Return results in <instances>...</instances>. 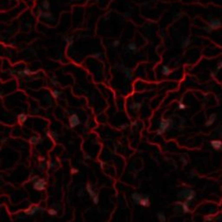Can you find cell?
I'll return each instance as SVG.
<instances>
[{
  "label": "cell",
  "mask_w": 222,
  "mask_h": 222,
  "mask_svg": "<svg viewBox=\"0 0 222 222\" xmlns=\"http://www.w3.org/2000/svg\"><path fill=\"white\" fill-rule=\"evenodd\" d=\"M177 196L180 199L185 198L187 200V202L189 201H193L194 200V197H195V192L193 189H189V188H187V189H182L180 190L179 193H177Z\"/></svg>",
  "instance_id": "cell-1"
},
{
  "label": "cell",
  "mask_w": 222,
  "mask_h": 222,
  "mask_svg": "<svg viewBox=\"0 0 222 222\" xmlns=\"http://www.w3.org/2000/svg\"><path fill=\"white\" fill-rule=\"evenodd\" d=\"M173 125V121L171 119H162L160 122L159 128L157 130V135H161L167 131V129L169 128L170 126Z\"/></svg>",
  "instance_id": "cell-2"
},
{
  "label": "cell",
  "mask_w": 222,
  "mask_h": 222,
  "mask_svg": "<svg viewBox=\"0 0 222 222\" xmlns=\"http://www.w3.org/2000/svg\"><path fill=\"white\" fill-rule=\"evenodd\" d=\"M46 184L47 183L44 179H40L39 178L38 180H37L33 183V189L36 191H38V192L44 191L46 187Z\"/></svg>",
  "instance_id": "cell-3"
},
{
  "label": "cell",
  "mask_w": 222,
  "mask_h": 222,
  "mask_svg": "<svg viewBox=\"0 0 222 222\" xmlns=\"http://www.w3.org/2000/svg\"><path fill=\"white\" fill-rule=\"evenodd\" d=\"M80 123H81V121H80L79 116L76 114H72L71 115H70V117H69V124H70V127L71 128H74L77 127V126H79Z\"/></svg>",
  "instance_id": "cell-4"
},
{
  "label": "cell",
  "mask_w": 222,
  "mask_h": 222,
  "mask_svg": "<svg viewBox=\"0 0 222 222\" xmlns=\"http://www.w3.org/2000/svg\"><path fill=\"white\" fill-rule=\"evenodd\" d=\"M40 211H41V208H40L39 206H33L29 207L26 210H24V214H26L28 216H33Z\"/></svg>",
  "instance_id": "cell-5"
},
{
  "label": "cell",
  "mask_w": 222,
  "mask_h": 222,
  "mask_svg": "<svg viewBox=\"0 0 222 222\" xmlns=\"http://www.w3.org/2000/svg\"><path fill=\"white\" fill-rule=\"evenodd\" d=\"M221 26V21L219 19H215V20H212L211 22H209L208 24V28L210 30H215L217 28Z\"/></svg>",
  "instance_id": "cell-6"
},
{
  "label": "cell",
  "mask_w": 222,
  "mask_h": 222,
  "mask_svg": "<svg viewBox=\"0 0 222 222\" xmlns=\"http://www.w3.org/2000/svg\"><path fill=\"white\" fill-rule=\"evenodd\" d=\"M210 144H211V146L213 147L215 150L222 151V141H219V140H213V141H210Z\"/></svg>",
  "instance_id": "cell-7"
},
{
  "label": "cell",
  "mask_w": 222,
  "mask_h": 222,
  "mask_svg": "<svg viewBox=\"0 0 222 222\" xmlns=\"http://www.w3.org/2000/svg\"><path fill=\"white\" fill-rule=\"evenodd\" d=\"M142 197H143V196L139 193H133L131 194V198H132L133 201L136 205H140V201H141V200L142 199Z\"/></svg>",
  "instance_id": "cell-8"
},
{
  "label": "cell",
  "mask_w": 222,
  "mask_h": 222,
  "mask_svg": "<svg viewBox=\"0 0 222 222\" xmlns=\"http://www.w3.org/2000/svg\"><path fill=\"white\" fill-rule=\"evenodd\" d=\"M216 118H217V115L216 114H212L210 116H209V119L206 122V123H205V126L206 127H211L213 124L214 123V122L216 121Z\"/></svg>",
  "instance_id": "cell-9"
},
{
  "label": "cell",
  "mask_w": 222,
  "mask_h": 222,
  "mask_svg": "<svg viewBox=\"0 0 222 222\" xmlns=\"http://www.w3.org/2000/svg\"><path fill=\"white\" fill-rule=\"evenodd\" d=\"M150 200H149V197L148 196H145V197H142V199L140 201V205L142 206H145V207H148L150 206Z\"/></svg>",
  "instance_id": "cell-10"
},
{
  "label": "cell",
  "mask_w": 222,
  "mask_h": 222,
  "mask_svg": "<svg viewBox=\"0 0 222 222\" xmlns=\"http://www.w3.org/2000/svg\"><path fill=\"white\" fill-rule=\"evenodd\" d=\"M141 104L140 102H133V103H131V104L129 105V109H130L131 111H133V112H136V111H138V110L141 109Z\"/></svg>",
  "instance_id": "cell-11"
},
{
  "label": "cell",
  "mask_w": 222,
  "mask_h": 222,
  "mask_svg": "<svg viewBox=\"0 0 222 222\" xmlns=\"http://www.w3.org/2000/svg\"><path fill=\"white\" fill-rule=\"evenodd\" d=\"M86 190L87 192H88V193H89V195L91 197V198H93L96 193H95L94 189H93V187H92V185L90 184V183H87L86 185Z\"/></svg>",
  "instance_id": "cell-12"
},
{
  "label": "cell",
  "mask_w": 222,
  "mask_h": 222,
  "mask_svg": "<svg viewBox=\"0 0 222 222\" xmlns=\"http://www.w3.org/2000/svg\"><path fill=\"white\" fill-rule=\"evenodd\" d=\"M40 17H41L42 18H44V19H53L52 14L50 13V12H49V11H45L40 12Z\"/></svg>",
  "instance_id": "cell-13"
},
{
  "label": "cell",
  "mask_w": 222,
  "mask_h": 222,
  "mask_svg": "<svg viewBox=\"0 0 222 222\" xmlns=\"http://www.w3.org/2000/svg\"><path fill=\"white\" fill-rule=\"evenodd\" d=\"M40 141H41V138H40L39 136L33 135V136H31V137L30 138L29 142L30 144H32V145H37V144L40 142Z\"/></svg>",
  "instance_id": "cell-14"
},
{
  "label": "cell",
  "mask_w": 222,
  "mask_h": 222,
  "mask_svg": "<svg viewBox=\"0 0 222 222\" xmlns=\"http://www.w3.org/2000/svg\"><path fill=\"white\" fill-rule=\"evenodd\" d=\"M27 118H28V116H27L26 114L22 113V114H19V115H18V116H17V120H18V122L19 123L23 124V123H24L25 122H26Z\"/></svg>",
  "instance_id": "cell-15"
},
{
  "label": "cell",
  "mask_w": 222,
  "mask_h": 222,
  "mask_svg": "<svg viewBox=\"0 0 222 222\" xmlns=\"http://www.w3.org/2000/svg\"><path fill=\"white\" fill-rule=\"evenodd\" d=\"M170 73H171V70H170V68L168 67V66H167V65L162 66L161 74L163 75V76H168Z\"/></svg>",
  "instance_id": "cell-16"
},
{
  "label": "cell",
  "mask_w": 222,
  "mask_h": 222,
  "mask_svg": "<svg viewBox=\"0 0 222 222\" xmlns=\"http://www.w3.org/2000/svg\"><path fill=\"white\" fill-rule=\"evenodd\" d=\"M42 8L44 11H49L50 9V4L48 0H44L42 2Z\"/></svg>",
  "instance_id": "cell-17"
},
{
  "label": "cell",
  "mask_w": 222,
  "mask_h": 222,
  "mask_svg": "<svg viewBox=\"0 0 222 222\" xmlns=\"http://www.w3.org/2000/svg\"><path fill=\"white\" fill-rule=\"evenodd\" d=\"M50 94H51V96H52V97L54 99H57L58 97L60 96L61 91H59L58 89H53V90H51Z\"/></svg>",
  "instance_id": "cell-18"
},
{
  "label": "cell",
  "mask_w": 222,
  "mask_h": 222,
  "mask_svg": "<svg viewBox=\"0 0 222 222\" xmlns=\"http://www.w3.org/2000/svg\"><path fill=\"white\" fill-rule=\"evenodd\" d=\"M31 74H33V72H32L30 69H24L22 72H20L19 75L22 76H30V75H31Z\"/></svg>",
  "instance_id": "cell-19"
},
{
  "label": "cell",
  "mask_w": 222,
  "mask_h": 222,
  "mask_svg": "<svg viewBox=\"0 0 222 222\" xmlns=\"http://www.w3.org/2000/svg\"><path fill=\"white\" fill-rule=\"evenodd\" d=\"M157 218L160 220V222H166V215L161 212L157 213Z\"/></svg>",
  "instance_id": "cell-20"
},
{
  "label": "cell",
  "mask_w": 222,
  "mask_h": 222,
  "mask_svg": "<svg viewBox=\"0 0 222 222\" xmlns=\"http://www.w3.org/2000/svg\"><path fill=\"white\" fill-rule=\"evenodd\" d=\"M181 206H182V210L185 213H187L189 212V206H188L187 201H186V202H181Z\"/></svg>",
  "instance_id": "cell-21"
},
{
  "label": "cell",
  "mask_w": 222,
  "mask_h": 222,
  "mask_svg": "<svg viewBox=\"0 0 222 222\" xmlns=\"http://www.w3.org/2000/svg\"><path fill=\"white\" fill-rule=\"evenodd\" d=\"M128 50H131V51H135V50H137V45L135 44V43H130V44H128Z\"/></svg>",
  "instance_id": "cell-22"
},
{
  "label": "cell",
  "mask_w": 222,
  "mask_h": 222,
  "mask_svg": "<svg viewBox=\"0 0 222 222\" xmlns=\"http://www.w3.org/2000/svg\"><path fill=\"white\" fill-rule=\"evenodd\" d=\"M47 212L49 215H50V216H55V215L57 214V210L55 208H50Z\"/></svg>",
  "instance_id": "cell-23"
},
{
  "label": "cell",
  "mask_w": 222,
  "mask_h": 222,
  "mask_svg": "<svg viewBox=\"0 0 222 222\" xmlns=\"http://www.w3.org/2000/svg\"><path fill=\"white\" fill-rule=\"evenodd\" d=\"M92 201H93V203H94L95 205H98V203H99V195H98V194H96V195L92 198Z\"/></svg>",
  "instance_id": "cell-24"
},
{
  "label": "cell",
  "mask_w": 222,
  "mask_h": 222,
  "mask_svg": "<svg viewBox=\"0 0 222 222\" xmlns=\"http://www.w3.org/2000/svg\"><path fill=\"white\" fill-rule=\"evenodd\" d=\"M50 135H51V137H50V138L53 139V140H57L58 137H59L57 132H55V131H52V132L50 133Z\"/></svg>",
  "instance_id": "cell-25"
},
{
  "label": "cell",
  "mask_w": 222,
  "mask_h": 222,
  "mask_svg": "<svg viewBox=\"0 0 222 222\" xmlns=\"http://www.w3.org/2000/svg\"><path fill=\"white\" fill-rule=\"evenodd\" d=\"M50 83L54 85V86H58L59 85V83H58V81L57 80L56 77H52V78L50 79Z\"/></svg>",
  "instance_id": "cell-26"
},
{
  "label": "cell",
  "mask_w": 222,
  "mask_h": 222,
  "mask_svg": "<svg viewBox=\"0 0 222 222\" xmlns=\"http://www.w3.org/2000/svg\"><path fill=\"white\" fill-rule=\"evenodd\" d=\"M65 41L67 42L68 44H71L73 43V37H68L65 39Z\"/></svg>",
  "instance_id": "cell-27"
},
{
  "label": "cell",
  "mask_w": 222,
  "mask_h": 222,
  "mask_svg": "<svg viewBox=\"0 0 222 222\" xmlns=\"http://www.w3.org/2000/svg\"><path fill=\"white\" fill-rule=\"evenodd\" d=\"M55 166H56V164H55V162L53 161H50L49 163H48V167L49 168H53V167H55Z\"/></svg>",
  "instance_id": "cell-28"
},
{
  "label": "cell",
  "mask_w": 222,
  "mask_h": 222,
  "mask_svg": "<svg viewBox=\"0 0 222 222\" xmlns=\"http://www.w3.org/2000/svg\"><path fill=\"white\" fill-rule=\"evenodd\" d=\"M189 44H190V40L189 39H186L185 41L182 43V46H184V47H187V46H188Z\"/></svg>",
  "instance_id": "cell-29"
},
{
  "label": "cell",
  "mask_w": 222,
  "mask_h": 222,
  "mask_svg": "<svg viewBox=\"0 0 222 222\" xmlns=\"http://www.w3.org/2000/svg\"><path fill=\"white\" fill-rule=\"evenodd\" d=\"M178 108H179V109L183 110V109H187V106H186L185 104H183V103H180L179 106H178Z\"/></svg>",
  "instance_id": "cell-30"
},
{
  "label": "cell",
  "mask_w": 222,
  "mask_h": 222,
  "mask_svg": "<svg viewBox=\"0 0 222 222\" xmlns=\"http://www.w3.org/2000/svg\"><path fill=\"white\" fill-rule=\"evenodd\" d=\"M78 172H79V170L76 169V168H72V169H71V174H77Z\"/></svg>",
  "instance_id": "cell-31"
},
{
  "label": "cell",
  "mask_w": 222,
  "mask_h": 222,
  "mask_svg": "<svg viewBox=\"0 0 222 222\" xmlns=\"http://www.w3.org/2000/svg\"><path fill=\"white\" fill-rule=\"evenodd\" d=\"M119 44H120V42L118 40H115V42L113 43V46L114 47H117V46H119Z\"/></svg>",
  "instance_id": "cell-32"
},
{
  "label": "cell",
  "mask_w": 222,
  "mask_h": 222,
  "mask_svg": "<svg viewBox=\"0 0 222 222\" xmlns=\"http://www.w3.org/2000/svg\"><path fill=\"white\" fill-rule=\"evenodd\" d=\"M39 179V177L37 176V175H35V176H33V177H31V179H30V180L31 181H36L37 180H38Z\"/></svg>",
  "instance_id": "cell-33"
},
{
  "label": "cell",
  "mask_w": 222,
  "mask_h": 222,
  "mask_svg": "<svg viewBox=\"0 0 222 222\" xmlns=\"http://www.w3.org/2000/svg\"><path fill=\"white\" fill-rule=\"evenodd\" d=\"M126 76H128V77H129V78H131L132 77V75H131V72L130 71H126Z\"/></svg>",
  "instance_id": "cell-34"
},
{
  "label": "cell",
  "mask_w": 222,
  "mask_h": 222,
  "mask_svg": "<svg viewBox=\"0 0 222 222\" xmlns=\"http://www.w3.org/2000/svg\"><path fill=\"white\" fill-rule=\"evenodd\" d=\"M78 196H80V197H81V196H84V192H83V190L80 191V192L78 193Z\"/></svg>",
  "instance_id": "cell-35"
},
{
  "label": "cell",
  "mask_w": 222,
  "mask_h": 222,
  "mask_svg": "<svg viewBox=\"0 0 222 222\" xmlns=\"http://www.w3.org/2000/svg\"><path fill=\"white\" fill-rule=\"evenodd\" d=\"M6 140H7V139H6V138H4L3 140H2V143H4V141H5Z\"/></svg>",
  "instance_id": "cell-36"
},
{
  "label": "cell",
  "mask_w": 222,
  "mask_h": 222,
  "mask_svg": "<svg viewBox=\"0 0 222 222\" xmlns=\"http://www.w3.org/2000/svg\"><path fill=\"white\" fill-rule=\"evenodd\" d=\"M127 126H128V125H127V124H125V125H123V126H122V128H126V127H127Z\"/></svg>",
  "instance_id": "cell-37"
},
{
  "label": "cell",
  "mask_w": 222,
  "mask_h": 222,
  "mask_svg": "<svg viewBox=\"0 0 222 222\" xmlns=\"http://www.w3.org/2000/svg\"><path fill=\"white\" fill-rule=\"evenodd\" d=\"M0 150H1V147H0Z\"/></svg>",
  "instance_id": "cell-38"
},
{
  "label": "cell",
  "mask_w": 222,
  "mask_h": 222,
  "mask_svg": "<svg viewBox=\"0 0 222 222\" xmlns=\"http://www.w3.org/2000/svg\"><path fill=\"white\" fill-rule=\"evenodd\" d=\"M221 189H222V185H221Z\"/></svg>",
  "instance_id": "cell-39"
},
{
  "label": "cell",
  "mask_w": 222,
  "mask_h": 222,
  "mask_svg": "<svg viewBox=\"0 0 222 222\" xmlns=\"http://www.w3.org/2000/svg\"><path fill=\"white\" fill-rule=\"evenodd\" d=\"M199 1H200V0H199Z\"/></svg>",
  "instance_id": "cell-40"
}]
</instances>
